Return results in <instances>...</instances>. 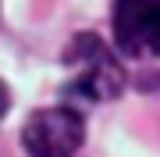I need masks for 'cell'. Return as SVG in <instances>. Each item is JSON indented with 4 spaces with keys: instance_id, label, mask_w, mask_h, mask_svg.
Listing matches in <instances>:
<instances>
[{
    "instance_id": "1",
    "label": "cell",
    "mask_w": 160,
    "mask_h": 157,
    "mask_svg": "<svg viewBox=\"0 0 160 157\" xmlns=\"http://www.w3.org/2000/svg\"><path fill=\"white\" fill-rule=\"evenodd\" d=\"M64 64L71 68V82L64 86V97L103 104V100L121 97V89H125V68L103 47V39L92 32H78L68 43Z\"/></svg>"
},
{
    "instance_id": "2",
    "label": "cell",
    "mask_w": 160,
    "mask_h": 157,
    "mask_svg": "<svg viewBox=\"0 0 160 157\" xmlns=\"http://www.w3.org/2000/svg\"><path fill=\"white\" fill-rule=\"evenodd\" d=\"M82 139H86V125L75 107H43L29 114L22 128L29 157H75Z\"/></svg>"
},
{
    "instance_id": "3",
    "label": "cell",
    "mask_w": 160,
    "mask_h": 157,
    "mask_svg": "<svg viewBox=\"0 0 160 157\" xmlns=\"http://www.w3.org/2000/svg\"><path fill=\"white\" fill-rule=\"evenodd\" d=\"M114 39L128 57L157 54L160 47V0H118L114 4Z\"/></svg>"
},
{
    "instance_id": "4",
    "label": "cell",
    "mask_w": 160,
    "mask_h": 157,
    "mask_svg": "<svg viewBox=\"0 0 160 157\" xmlns=\"http://www.w3.org/2000/svg\"><path fill=\"white\" fill-rule=\"evenodd\" d=\"M7 107H11V89L4 86V79H0V118L7 114Z\"/></svg>"
}]
</instances>
